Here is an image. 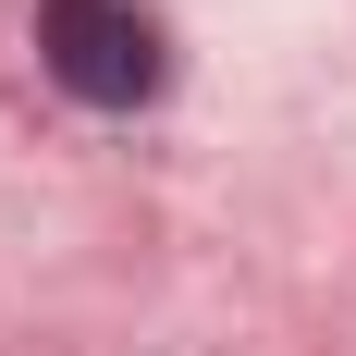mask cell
Segmentation results:
<instances>
[{
	"label": "cell",
	"mask_w": 356,
	"mask_h": 356,
	"mask_svg": "<svg viewBox=\"0 0 356 356\" xmlns=\"http://www.w3.org/2000/svg\"><path fill=\"white\" fill-rule=\"evenodd\" d=\"M37 62L62 74L74 99L86 111H147L160 99V25H147L136 0H49V13H37Z\"/></svg>",
	"instance_id": "cell-1"
}]
</instances>
